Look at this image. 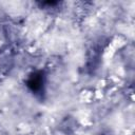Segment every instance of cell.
Wrapping results in <instances>:
<instances>
[{
  "mask_svg": "<svg viewBox=\"0 0 135 135\" xmlns=\"http://www.w3.org/2000/svg\"><path fill=\"white\" fill-rule=\"evenodd\" d=\"M25 84L28 88V90L35 94V95H43L44 93V88H45V75L42 71H35L32 72L26 80Z\"/></svg>",
  "mask_w": 135,
  "mask_h": 135,
  "instance_id": "obj_1",
  "label": "cell"
},
{
  "mask_svg": "<svg viewBox=\"0 0 135 135\" xmlns=\"http://www.w3.org/2000/svg\"><path fill=\"white\" fill-rule=\"evenodd\" d=\"M13 65V54L11 50H1L0 51V79L5 77L9 72Z\"/></svg>",
  "mask_w": 135,
  "mask_h": 135,
  "instance_id": "obj_2",
  "label": "cell"
}]
</instances>
